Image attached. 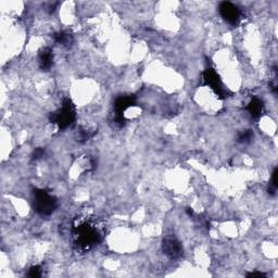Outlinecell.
<instances>
[{"instance_id": "6da1fadb", "label": "cell", "mask_w": 278, "mask_h": 278, "mask_svg": "<svg viewBox=\"0 0 278 278\" xmlns=\"http://www.w3.org/2000/svg\"><path fill=\"white\" fill-rule=\"evenodd\" d=\"M72 240L79 250L89 251L100 243L104 236V226L90 218L76 219L72 225Z\"/></svg>"}, {"instance_id": "7a4b0ae2", "label": "cell", "mask_w": 278, "mask_h": 278, "mask_svg": "<svg viewBox=\"0 0 278 278\" xmlns=\"http://www.w3.org/2000/svg\"><path fill=\"white\" fill-rule=\"evenodd\" d=\"M49 120L58 126L60 131L71 127L76 121V108L73 101L70 98H65L59 109L51 113Z\"/></svg>"}, {"instance_id": "3957f363", "label": "cell", "mask_w": 278, "mask_h": 278, "mask_svg": "<svg viewBox=\"0 0 278 278\" xmlns=\"http://www.w3.org/2000/svg\"><path fill=\"white\" fill-rule=\"evenodd\" d=\"M32 204L36 213L46 218L50 216L58 208V200L47 190L36 188L33 190Z\"/></svg>"}, {"instance_id": "277c9868", "label": "cell", "mask_w": 278, "mask_h": 278, "mask_svg": "<svg viewBox=\"0 0 278 278\" xmlns=\"http://www.w3.org/2000/svg\"><path fill=\"white\" fill-rule=\"evenodd\" d=\"M203 84L210 87L214 91V94L218 96L220 99H225L226 97L229 96V91L226 89L222 80L214 69L208 68L203 71Z\"/></svg>"}, {"instance_id": "5b68a950", "label": "cell", "mask_w": 278, "mask_h": 278, "mask_svg": "<svg viewBox=\"0 0 278 278\" xmlns=\"http://www.w3.org/2000/svg\"><path fill=\"white\" fill-rule=\"evenodd\" d=\"M136 105V98L133 95L118 96L114 101V122L117 126L123 127L125 125L124 113L127 109Z\"/></svg>"}, {"instance_id": "8992f818", "label": "cell", "mask_w": 278, "mask_h": 278, "mask_svg": "<svg viewBox=\"0 0 278 278\" xmlns=\"http://www.w3.org/2000/svg\"><path fill=\"white\" fill-rule=\"evenodd\" d=\"M162 250L164 254L171 260H178L179 257L183 256L184 253L182 244L176 238H174V237H167V238L163 240Z\"/></svg>"}, {"instance_id": "52a82bcc", "label": "cell", "mask_w": 278, "mask_h": 278, "mask_svg": "<svg viewBox=\"0 0 278 278\" xmlns=\"http://www.w3.org/2000/svg\"><path fill=\"white\" fill-rule=\"evenodd\" d=\"M219 11L221 17H222L226 22L229 23L230 25H236L239 22L240 20V10L236 4L228 2V1H223L221 2L219 7Z\"/></svg>"}, {"instance_id": "ba28073f", "label": "cell", "mask_w": 278, "mask_h": 278, "mask_svg": "<svg viewBox=\"0 0 278 278\" xmlns=\"http://www.w3.org/2000/svg\"><path fill=\"white\" fill-rule=\"evenodd\" d=\"M38 64L42 71H49L54 65V51L49 47L40 50L38 55Z\"/></svg>"}, {"instance_id": "9c48e42d", "label": "cell", "mask_w": 278, "mask_h": 278, "mask_svg": "<svg viewBox=\"0 0 278 278\" xmlns=\"http://www.w3.org/2000/svg\"><path fill=\"white\" fill-rule=\"evenodd\" d=\"M246 110L249 112V114L251 115V117L255 118H260L263 114V111H264V105H263V101L259 98H252L250 100V102L248 104V106L246 107Z\"/></svg>"}, {"instance_id": "30bf717a", "label": "cell", "mask_w": 278, "mask_h": 278, "mask_svg": "<svg viewBox=\"0 0 278 278\" xmlns=\"http://www.w3.org/2000/svg\"><path fill=\"white\" fill-rule=\"evenodd\" d=\"M54 39L56 44L69 46L72 43V36L65 32H58L54 35Z\"/></svg>"}, {"instance_id": "8fae6325", "label": "cell", "mask_w": 278, "mask_h": 278, "mask_svg": "<svg viewBox=\"0 0 278 278\" xmlns=\"http://www.w3.org/2000/svg\"><path fill=\"white\" fill-rule=\"evenodd\" d=\"M277 187H278L277 168H275L272 173V177H271V181H270V184H269V188H267V193H269L271 195H275L276 193H277Z\"/></svg>"}, {"instance_id": "7c38bea8", "label": "cell", "mask_w": 278, "mask_h": 278, "mask_svg": "<svg viewBox=\"0 0 278 278\" xmlns=\"http://www.w3.org/2000/svg\"><path fill=\"white\" fill-rule=\"evenodd\" d=\"M252 137H253V133H252L251 130L241 131L238 135H237V141L239 143H248L251 141Z\"/></svg>"}, {"instance_id": "4fadbf2b", "label": "cell", "mask_w": 278, "mask_h": 278, "mask_svg": "<svg viewBox=\"0 0 278 278\" xmlns=\"http://www.w3.org/2000/svg\"><path fill=\"white\" fill-rule=\"evenodd\" d=\"M42 275H43L42 267L38 266V265L32 266L28 272V276L32 277V278H39V277H42Z\"/></svg>"}, {"instance_id": "5bb4252c", "label": "cell", "mask_w": 278, "mask_h": 278, "mask_svg": "<svg viewBox=\"0 0 278 278\" xmlns=\"http://www.w3.org/2000/svg\"><path fill=\"white\" fill-rule=\"evenodd\" d=\"M44 156H45V149L37 148L34 150L32 154V159L36 161V160H39V159H42Z\"/></svg>"}, {"instance_id": "9a60e30c", "label": "cell", "mask_w": 278, "mask_h": 278, "mask_svg": "<svg viewBox=\"0 0 278 278\" xmlns=\"http://www.w3.org/2000/svg\"><path fill=\"white\" fill-rule=\"evenodd\" d=\"M247 277H266V275L264 274V273H262V272H251V273H248L247 274Z\"/></svg>"}]
</instances>
